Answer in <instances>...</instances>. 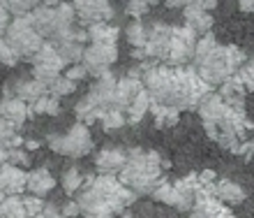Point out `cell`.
I'll return each mask as SVG.
<instances>
[{
    "label": "cell",
    "mask_w": 254,
    "mask_h": 218,
    "mask_svg": "<svg viewBox=\"0 0 254 218\" xmlns=\"http://www.w3.org/2000/svg\"><path fill=\"white\" fill-rule=\"evenodd\" d=\"M30 107V114H47V116H58L61 114V98L51 96V93H47V96L37 98L33 105H28Z\"/></svg>",
    "instance_id": "29"
},
{
    "label": "cell",
    "mask_w": 254,
    "mask_h": 218,
    "mask_svg": "<svg viewBox=\"0 0 254 218\" xmlns=\"http://www.w3.org/2000/svg\"><path fill=\"white\" fill-rule=\"evenodd\" d=\"M49 149L58 153V156L67 158H83L95 149L93 135L88 130L86 123L76 121L69 130H65L63 135H51L49 137Z\"/></svg>",
    "instance_id": "6"
},
{
    "label": "cell",
    "mask_w": 254,
    "mask_h": 218,
    "mask_svg": "<svg viewBox=\"0 0 254 218\" xmlns=\"http://www.w3.org/2000/svg\"><path fill=\"white\" fill-rule=\"evenodd\" d=\"M9 12H7L5 7H2V2H0V37L5 35V30H7V26H9Z\"/></svg>",
    "instance_id": "45"
},
{
    "label": "cell",
    "mask_w": 254,
    "mask_h": 218,
    "mask_svg": "<svg viewBox=\"0 0 254 218\" xmlns=\"http://www.w3.org/2000/svg\"><path fill=\"white\" fill-rule=\"evenodd\" d=\"M88 42H118V26H111L109 21H100V23H90L86 26Z\"/></svg>",
    "instance_id": "26"
},
{
    "label": "cell",
    "mask_w": 254,
    "mask_h": 218,
    "mask_svg": "<svg viewBox=\"0 0 254 218\" xmlns=\"http://www.w3.org/2000/svg\"><path fill=\"white\" fill-rule=\"evenodd\" d=\"M30 218H47V216H42V214H37V216H30Z\"/></svg>",
    "instance_id": "53"
},
{
    "label": "cell",
    "mask_w": 254,
    "mask_h": 218,
    "mask_svg": "<svg viewBox=\"0 0 254 218\" xmlns=\"http://www.w3.org/2000/svg\"><path fill=\"white\" fill-rule=\"evenodd\" d=\"M72 7L83 28L90 26V23L114 19V7L109 0H72Z\"/></svg>",
    "instance_id": "11"
},
{
    "label": "cell",
    "mask_w": 254,
    "mask_h": 218,
    "mask_svg": "<svg viewBox=\"0 0 254 218\" xmlns=\"http://www.w3.org/2000/svg\"><path fill=\"white\" fill-rule=\"evenodd\" d=\"M74 111H76V121L90 125V123L100 121V116H102V111H104V109H100L97 105L93 103V100H90V98L83 96L79 103L74 105Z\"/></svg>",
    "instance_id": "28"
},
{
    "label": "cell",
    "mask_w": 254,
    "mask_h": 218,
    "mask_svg": "<svg viewBox=\"0 0 254 218\" xmlns=\"http://www.w3.org/2000/svg\"><path fill=\"white\" fill-rule=\"evenodd\" d=\"M0 2H2V7H5L9 14H14V16H23V14L33 12L42 0H0Z\"/></svg>",
    "instance_id": "33"
},
{
    "label": "cell",
    "mask_w": 254,
    "mask_h": 218,
    "mask_svg": "<svg viewBox=\"0 0 254 218\" xmlns=\"http://www.w3.org/2000/svg\"><path fill=\"white\" fill-rule=\"evenodd\" d=\"M196 111L210 139H215L220 146L236 156H245V160L252 158L254 139H245V137L254 130V123L248 118L245 107L229 105L220 93H208L199 103Z\"/></svg>",
    "instance_id": "1"
},
{
    "label": "cell",
    "mask_w": 254,
    "mask_h": 218,
    "mask_svg": "<svg viewBox=\"0 0 254 218\" xmlns=\"http://www.w3.org/2000/svg\"><path fill=\"white\" fill-rule=\"evenodd\" d=\"M143 89V82H141L139 72H129V75L116 79V91H114V109H121L125 111L127 105L132 103L136 93Z\"/></svg>",
    "instance_id": "14"
},
{
    "label": "cell",
    "mask_w": 254,
    "mask_h": 218,
    "mask_svg": "<svg viewBox=\"0 0 254 218\" xmlns=\"http://www.w3.org/2000/svg\"><path fill=\"white\" fill-rule=\"evenodd\" d=\"M150 96H148L146 89H141L139 93H136V98H134L132 103L127 105L125 109V121L132 123V125H136V123H141L143 118H146V114H150Z\"/></svg>",
    "instance_id": "25"
},
{
    "label": "cell",
    "mask_w": 254,
    "mask_h": 218,
    "mask_svg": "<svg viewBox=\"0 0 254 218\" xmlns=\"http://www.w3.org/2000/svg\"><path fill=\"white\" fill-rule=\"evenodd\" d=\"M194 47H196V33L188 26H174L171 33V44H169V54L164 58V65L171 68H183L192 61Z\"/></svg>",
    "instance_id": "9"
},
{
    "label": "cell",
    "mask_w": 254,
    "mask_h": 218,
    "mask_svg": "<svg viewBox=\"0 0 254 218\" xmlns=\"http://www.w3.org/2000/svg\"><path fill=\"white\" fill-rule=\"evenodd\" d=\"M30 63H33V77L37 82L47 84V86L54 82V79H58L67 68V63L63 61L61 54H58V49L54 47V42H49V40H44V44H42L40 51L30 58Z\"/></svg>",
    "instance_id": "7"
},
{
    "label": "cell",
    "mask_w": 254,
    "mask_h": 218,
    "mask_svg": "<svg viewBox=\"0 0 254 218\" xmlns=\"http://www.w3.org/2000/svg\"><path fill=\"white\" fill-rule=\"evenodd\" d=\"M121 216H123V218H132V214H129V212H127V209H125V212H123Z\"/></svg>",
    "instance_id": "51"
},
{
    "label": "cell",
    "mask_w": 254,
    "mask_h": 218,
    "mask_svg": "<svg viewBox=\"0 0 254 218\" xmlns=\"http://www.w3.org/2000/svg\"><path fill=\"white\" fill-rule=\"evenodd\" d=\"M56 188V179L51 177V172L47 167H37V170L28 172L26 179V191L37 198H47L49 193Z\"/></svg>",
    "instance_id": "22"
},
{
    "label": "cell",
    "mask_w": 254,
    "mask_h": 218,
    "mask_svg": "<svg viewBox=\"0 0 254 218\" xmlns=\"http://www.w3.org/2000/svg\"><path fill=\"white\" fill-rule=\"evenodd\" d=\"M26 179H28V172L23 167H19V165H12V163L0 165V191L5 195H23Z\"/></svg>",
    "instance_id": "16"
},
{
    "label": "cell",
    "mask_w": 254,
    "mask_h": 218,
    "mask_svg": "<svg viewBox=\"0 0 254 218\" xmlns=\"http://www.w3.org/2000/svg\"><path fill=\"white\" fill-rule=\"evenodd\" d=\"M7 163L19 165V167H28V165H30V153H28L26 149H21V146L7 149Z\"/></svg>",
    "instance_id": "39"
},
{
    "label": "cell",
    "mask_w": 254,
    "mask_h": 218,
    "mask_svg": "<svg viewBox=\"0 0 254 218\" xmlns=\"http://www.w3.org/2000/svg\"><path fill=\"white\" fill-rule=\"evenodd\" d=\"M114 91H116V77L111 72H104V75L97 77V82L93 84V89L88 91L86 96L100 109H111L114 107Z\"/></svg>",
    "instance_id": "18"
},
{
    "label": "cell",
    "mask_w": 254,
    "mask_h": 218,
    "mask_svg": "<svg viewBox=\"0 0 254 218\" xmlns=\"http://www.w3.org/2000/svg\"><path fill=\"white\" fill-rule=\"evenodd\" d=\"M2 40H5L7 44L14 49V54L19 56V58H23V61H30V58L40 51L42 44H44V37L33 28L28 14L14 16V19L9 21Z\"/></svg>",
    "instance_id": "5"
},
{
    "label": "cell",
    "mask_w": 254,
    "mask_h": 218,
    "mask_svg": "<svg viewBox=\"0 0 254 218\" xmlns=\"http://www.w3.org/2000/svg\"><path fill=\"white\" fill-rule=\"evenodd\" d=\"M153 5H157V0H127L125 12H127V16H132V19H141V16H146V14L150 12Z\"/></svg>",
    "instance_id": "38"
},
{
    "label": "cell",
    "mask_w": 254,
    "mask_h": 218,
    "mask_svg": "<svg viewBox=\"0 0 254 218\" xmlns=\"http://www.w3.org/2000/svg\"><path fill=\"white\" fill-rule=\"evenodd\" d=\"M7 89L12 91L19 100H23L26 105H33L37 98H42V96H47V93H49L47 84L37 82L35 77H30V79H16V82L9 84Z\"/></svg>",
    "instance_id": "20"
},
{
    "label": "cell",
    "mask_w": 254,
    "mask_h": 218,
    "mask_svg": "<svg viewBox=\"0 0 254 218\" xmlns=\"http://www.w3.org/2000/svg\"><path fill=\"white\" fill-rule=\"evenodd\" d=\"M49 93L56 98H65V96H72L74 89H76V82H72V79H67L65 75H61L58 79H54V82L47 86Z\"/></svg>",
    "instance_id": "36"
},
{
    "label": "cell",
    "mask_w": 254,
    "mask_h": 218,
    "mask_svg": "<svg viewBox=\"0 0 254 218\" xmlns=\"http://www.w3.org/2000/svg\"><path fill=\"white\" fill-rule=\"evenodd\" d=\"M63 75H65L67 79H72V82H81V79H86L88 77V72H86V68H83L81 63H74V65H67Z\"/></svg>",
    "instance_id": "42"
},
{
    "label": "cell",
    "mask_w": 254,
    "mask_h": 218,
    "mask_svg": "<svg viewBox=\"0 0 254 218\" xmlns=\"http://www.w3.org/2000/svg\"><path fill=\"white\" fill-rule=\"evenodd\" d=\"M81 186H83V177H81L79 167H67L63 174V191L67 195H76Z\"/></svg>",
    "instance_id": "34"
},
{
    "label": "cell",
    "mask_w": 254,
    "mask_h": 218,
    "mask_svg": "<svg viewBox=\"0 0 254 218\" xmlns=\"http://www.w3.org/2000/svg\"><path fill=\"white\" fill-rule=\"evenodd\" d=\"M238 5H241L243 12H252L254 14V0H238Z\"/></svg>",
    "instance_id": "47"
},
{
    "label": "cell",
    "mask_w": 254,
    "mask_h": 218,
    "mask_svg": "<svg viewBox=\"0 0 254 218\" xmlns=\"http://www.w3.org/2000/svg\"><path fill=\"white\" fill-rule=\"evenodd\" d=\"M100 123L104 125V130H118L125 125V111H121V109H104L100 116Z\"/></svg>",
    "instance_id": "35"
},
{
    "label": "cell",
    "mask_w": 254,
    "mask_h": 218,
    "mask_svg": "<svg viewBox=\"0 0 254 218\" xmlns=\"http://www.w3.org/2000/svg\"><path fill=\"white\" fill-rule=\"evenodd\" d=\"M171 33H174V26L162 23V21H155L153 26H148L146 47L141 49L143 56L150 58V61L164 63V58H167V54H169V44H171Z\"/></svg>",
    "instance_id": "10"
},
{
    "label": "cell",
    "mask_w": 254,
    "mask_h": 218,
    "mask_svg": "<svg viewBox=\"0 0 254 218\" xmlns=\"http://www.w3.org/2000/svg\"><path fill=\"white\" fill-rule=\"evenodd\" d=\"M7 198V195H5V193H2V191H0V202H2V200H5Z\"/></svg>",
    "instance_id": "52"
},
{
    "label": "cell",
    "mask_w": 254,
    "mask_h": 218,
    "mask_svg": "<svg viewBox=\"0 0 254 218\" xmlns=\"http://www.w3.org/2000/svg\"><path fill=\"white\" fill-rule=\"evenodd\" d=\"M127 163V149L121 146H107V149L97 151L95 156V167L100 174H111V177H118L121 170Z\"/></svg>",
    "instance_id": "15"
},
{
    "label": "cell",
    "mask_w": 254,
    "mask_h": 218,
    "mask_svg": "<svg viewBox=\"0 0 254 218\" xmlns=\"http://www.w3.org/2000/svg\"><path fill=\"white\" fill-rule=\"evenodd\" d=\"M176 188V209L178 212H190L194 205V200H196V195H199L201 191V181L196 174H188V177L178 179L174 184Z\"/></svg>",
    "instance_id": "17"
},
{
    "label": "cell",
    "mask_w": 254,
    "mask_h": 218,
    "mask_svg": "<svg viewBox=\"0 0 254 218\" xmlns=\"http://www.w3.org/2000/svg\"><path fill=\"white\" fill-rule=\"evenodd\" d=\"M0 146H5V149L23 146V137L19 135V128L5 118H0Z\"/></svg>",
    "instance_id": "30"
},
{
    "label": "cell",
    "mask_w": 254,
    "mask_h": 218,
    "mask_svg": "<svg viewBox=\"0 0 254 218\" xmlns=\"http://www.w3.org/2000/svg\"><path fill=\"white\" fill-rule=\"evenodd\" d=\"M116 61H118V44L116 42H90L81 56V65L93 77L109 72Z\"/></svg>",
    "instance_id": "8"
},
{
    "label": "cell",
    "mask_w": 254,
    "mask_h": 218,
    "mask_svg": "<svg viewBox=\"0 0 254 218\" xmlns=\"http://www.w3.org/2000/svg\"><path fill=\"white\" fill-rule=\"evenodd\" d=\"M153 195V200H157V202H162V205H169L174 207L176 205V188L169 181H162V184L155 186V191L150 193Z\"/></svg>",
    "instance_id": "37"
},
{
    "label": "cell",
    "mask_w": 254,
    "mask_h": 218,
    "mask_svg": "<svg viewBox=\"0 0 254 218\" xmlns=\"http://www.w3.org/2000/svg\"><path fill=\"white\" fill-rule=\"evenodd\" d=\"M0 218H28L23 202H21V195H7L0 202Z\"/></svg>",
    "instance_id": "32"
},
{
    "label": "cell",
    "mask_w": 254,
    "mask_h": 218,
    "mask_svg": "<svg viewBox=\"0 0 254 218\" xmlns=\"http://www.w3.org/2000/svg\"><path fill=\"white\" fill-rule=\"evenodd\" d=\"M28 116H30V107L5 86L2 98H0V118H5V121L14 123L16 128H21L28 121Z\"/></svg>",
    "instance_id": "13"
},
{
    "label": "cell",
    "mask_w": 254,
    "mask_h": 218,
    "mask_svg": "<svg viewBox=\"0 0 254 218\" xmlns=\"http://www.w3.org/2000/svg\"><path fill=\"white\" fill-rule=\"evenodd\" d=\"M192 2H196V5H201V7H203V9H208V12L217 7V0H192Z\"/></svg>",
    "instance_id": "46"
},
{
    "label": "cell",
    "mask_w": 254,
    "mask_h": 218,
    "mask_svg": "<svg viewBox=\"0 0 254 218\" xmlns=\"http://www.w3.org/2000/svg\"><path fill=\"white\" fill-rule=\"evenodd\" d=\"M125 35H127V42L132 49H143L146 47V40H148V26L143 21L134 19L129 26L125 28Z\"/></svg>",
    "instance_id": "31"
},
{
    "label": "cell",
    "mask_w": 254,
    "mask_h": 218,
    "mask_svg": "<svg viewBox=\"0 0 254 218\" xmlns=\"http://www.w3.org/2000/svg\"><path fill=\"white\" fill-rule=\"evenodd\" d=\"M42 216H47V218H61V207L54 205V202H44V207H42Z\"/></svg>",
    "instance_id": "44"
},
{
    "label": "cell",
    "mask_w": 254,
    "mask_h": 218,
    "mask_svg": "<svg viewBox=\"0 0 254 218\" xmlns=\"http://www.w3.org/2000/svg\"><path fill=\"white\" fill-rule=\"evenodd\" d=\"M19 61H21V58L14 54V49L9 47V44L2 40V37H0V63H2L5 68H14V65H16Z\"/></svg>",
    "instance_id": "41"
},
{
    "label": "cell",
    "mask_w": 254,
    "mask_h": 218,
    "mask_svg": "<svg viewBox=\"0 0 254 218\" xmlns=\"http://www.w3.org/2000/svg\"><path fill=\"white\" fill-rule=\"evenodd\" d=\"M210 195H215L224 205H241L245 200V188H241L236 181H229V179H217L213 184Z\"/></svg>",
    "instance_id": "24"
},
{
    "label": "cell",
    "mask_w": 254,
    "mask_h": 218,
    "mask_svg": "<svg viewBox=\"0 0 254 218\" xmlns=\"http://www.w3.org/2000/svg\"><path fill=\"white\" fill-rule=\"evenodd\" d=\"M42 5H47V7H58V5H61V0H42Z\"/></svg>",
    "instance_id": "50"
},
{
    "label": "cell",
    "mask_w": 254,
    "mask_h": 218,
    "mask_svg": "<svg viewBox=\"0 0 254 218\" xmlns=\"http://www.w3.org/2000/svg\"><path fill=\"white\" fill-rule=\"evenodd\" d=\"M76 216H81L76 200H69V202H65V205L61 207V218H76Z\"/></svg>",
    "instance_id": "43"
},
{
    "label": "cell",
    "mask_w": 254,
    "mask_h": 218,
    "mask_svg": "<svg viewBox=\"0 0 254 218\" xmlns=\"http://www.w3.org/2000/svg\"><path fill=\"white\" fill-rule=\"evenodd\" d=\"M74 28H76V12H74V7L69 2H61V5L56 7V26H54V35H51L49 42L61 40V37H65Z\"/></svg>",
    "instance_id": "23"
},
{
    "label": "cell",
    "mask_w": 254,
    "mask_h": 218,
    "mask_svg": "<svg viewBox=\"0 0 254 218\" xmlns=\"http://www.w3.org/2000/svg\"><path fill=\"white\" fill-rule=\"evenodd\" d=\"M76 205L83 218H114L121 216L134 200L139 198L134 191L111 174H97V177H88L86 186H81L76 193Z\"/></svg>",
    "instance_id": "2"
},
{
    "label": "cell",
    "mask_w": 254,
    "mask_h": 218,
    "mask_svg": "<svg viewBox=\"0 0 254 218\" xmlns=\"http://www.w3.org/2000/svg\"><path fill=\"white\" fill-rule=\"evenodd\" d=\"M150 114H153V121L157 128H171L181 118L178 109L167 107V105H157V103H150Z\"/></svg>",
    "instance_id": "27"
},
{
    "label": "cell",
    "mask_w": 254,
    "mask_h": 218,
    "mask_svg": "<svg viewBox=\"0 0 254 218\" xmlns=\"http://www.w3.org/2000/svg\"><path fill=\"white\" fill-rule=\"evenodd\" d=\"M118 181L136 195H150L155 186L164 181L162 156L157 151L127 149V163L118 174Z\"/></svg>",
    "instance_id": "4"
},
{
    "label": "cell",
    "mask_w": 254,
    "mask_h": 218,
    "mask_svg": "<svg viewBox=\"0 0 254 218\" xmlns=\"http://www.w3.org/2000/svg\"><path fill=\"white\" fill-rule=\"evenodd\" d=\"M121 2H127V0H121Z\"/></svg>",
    "instance_id": "54"
},
{
    "label": "cell",
    "mask_w": 254,
    "mask_h": 218,
    "mask_svg": "<svg viewBox=\"0 0 254 218\" xmlns=\"http://www.w3.org/2000/svg\"><path fill=\"white\" fill-rule=\"evenodd\" d=\"M28 19L33 23V28L44 37V40H51L54 35V26H56V7H47V5H37L33 12L28 14Z\"/></svg>",
    "instance_id": "21"
},
{
    "label": "cell",
    "mask_w": 254,
    "mask_h": 218,
    "mask_svg": "<svg viewBox=\"0 0 254 218\" xmlns=\"http://www.w3.org/2000/svg\"><path fill=\"white\" fill-rule=\"evenodd\" d=\"M194 70L210 89H217L241 70L245 63V51L234 44H220L213 33H206L196 40L194 47Z\"/></svg>",
    "instance_id": "3"
},
{
    "label": "cell",
    "mask_w": 254,
    "mask_h": 218,
    "mask_svg": "<svg viewBox=\"0 0 254 218\" xmlns=\"http://www.w3.org/2000/svg\"><path fill=\"white\" fill-rule=\"evenodd\" d=\"M21 202H23V209H26V214H28V218L30 216H37V214H42V207H44V200L42 198H37V195H23L21 198Z\"/></svg>",
    "instance_id": "40"
},
{
    "label": "cell",
    "mask_w": 254,
    "mask_h": 218,
    "mask_svg": "<svg viewBox=\"0 0 254 218\" xmlns=\"http://www.w3.org/2000/svg\"><path fill=\"white\" fill-rule=\"evenodd\" d=\"M23 149H26V151L40 149V142H37V139H28V142H23Z\"/></svg>",
    "instance_id": "49"
},
{
    "label": "cell",
    "mask_w": 254,
    "mask_h": 218,
    "mask_svg": "<svg viewBox=\"0 0 254 218\" xmlns=\"http://www.w3.org/2000/svg\"><path fill=\"white\" fill-rule=\"evenodd\" d=\"M190 218H236V216L224 202H220L215 195H210L201 186L199 195H196L192 209H190Z\"/></svg>",
    "instance_id": "12"
},
{
    "label": "cell",
    "mask_w": 254,
    "mask_h": 218,
    "mask_svg": "<svg viewBox=\"0 0 254 218\" xmlns=\"http://www.w3.org/2000/svg\"><path fill=\"white\" fill-rule=\"evenodd\" d=\"M188 2H192V0H164L167 7H185Z\"/></svg>",
    "instance_id": "48"
},
{
    "label": "cell",
    "mask_w": 254,
    "mask_h": 218,
    "mask_svg": "<svg viewBox=\"0 0 254 218\" xmlns=\"http://www.w3.org/2000/svg\"><path fill=\"white\" fill-rule=\"evenodd\" d=\"M183 14H185V26L192 28L196 35L210 33V28H213V16H210L208 9H203V7L196 5V2H188V5L183 7Z\"/></svg>",
    "instance_id": "19"
}]
</instances>
